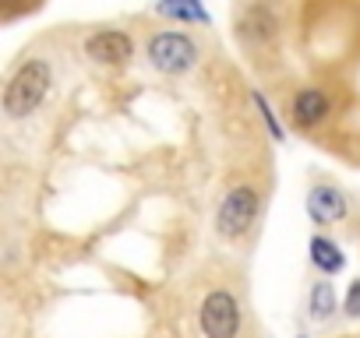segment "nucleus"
Instances as JSON below:
<instances>
[{
  "label": "nucleus",
  "mask_w": 360,
  "mask_h": 338,
  "mask_svg": "<svg viewBox=\"0 0 360 338\" xmlns=\"http://www.w3.org/2000/svg\"><path fill=\"white\" fill-rule=\"evenodd\" d=\"M50 88V67L46 60H29L18 67V74L8 81V92H4V109L8 116H29L43 95Z\"/></svg>",
  "instance_id": "nucleus-1"
},
{
  "label": "nucleus",
  "mask_w": 360,
  "mask_h": 338,
  "mask_svg": "<svg viewBox=\"0 0 360 338\" xmlns=\"http://www.w3.org/2000/svg\"><path fill=\"white\" fill-rule=\"evenodd\" d=\"M195 57H198L195 43L188 36H180V32H159L148 43V60L162 74H184L195 64Z\"/></svg>",
  "instance_id": "nucleus-2"
},
{
  "label": "nucleus",
  "mask_w": 360,
  "mask_h": 338,
  "mask_svg": "<svg viewBox=\"0 0 360 338\" xmlns=\"http://www.w3.org/2000/svg\"><path fill=\"white\" fill-rule=\"evenodd\" d=\"M255 215H258V194H255L251 187H237V191H230L226 201L219 205L216 229H219L223 236L237 240V236H244V233L251 229Z\"/></svg>",
  "instance_id": "nucleus-3"
},
{
  "label": "nucleus",
  "mask_w": 360,
  "mask_h": 338,
  "mask_svg": "<svg viewBox=\"0 0 360 338\" xmlns=\"http://www.w3.org/2000/svg\"><path fill=\"white\" fill-rule=\"evenodd\" d=\"M240 327V310L230 292H209L202 303V331L205 338H233Z\"/></svg>",
  "instance_id": "nucleus-4"
},
{
  "label": "nucleus",
  "mask_w": 360,
  "mask_h": 338,
  "mask_svg": "<svg viewBox=\"0 0 360 338\" xmlns=\"http://www.w3.org/2000/svg\"><path fill=\"white\" fill-rule=\"evenodd\" d=\"M85 53L92 57V60H99V64H127L131 60V53H134V46H131V39L124 36V32H113V29H106V32H96L89 43H85Z\"/></svg>",
  "instance_id": "nucleus-5"
},
{
  "label": "nucleus",
  "mask_w": 360,
  "mask_h": 338,
  "mask_svg": "<svg viewBox=\"0 0 360 338\" xmlns=\"http://www.w3.org/2000/svg\"><path fill=\"white\" fill-rule=\"evenodd\" d=\"M307 212H311V219H314L318 226L339 222V219L346 215V198H342V191L321 184V187H314V191L307 194Z\"/></svg>",
  "instance_id": "nucleus-6"
},
{
  "label": "nucleus",
  "mask_w": 360,
  "mask_h": 338,
  "mask_svg": "<svg viewBox=\"0 0 360 338\" xmlns=\"http://www.w3.org/2000/svg\"><path fill=\"white\" fill-rule=\"evenodd\" d=\"M325 113H328V99H325V92H318V88H304V92H297V99H293V116H297L300 127H311V123L325 120Z\"/></svg>",
  "instance_id": "nucleus-7"
},
{
  "label": "nucleus",
  "mask_w": 360,
  "mask_h": 338,
  "mask_svg": "<svg viewBox=\"0 0 360 338\" xmlns=\"http://www.w3.org/2000/svg\"><path fill=\"white\" fill-rule=\"evenodd\" d=\"M155 11L162 18H173V22H209L202 0H159Z\"/></svg>",
  "instance_id": "nucleus-8"
},
{
  "label": "nucleus",
  "mask_w": 360,
  "mask_h": 338,
  "mask_svg": "<svg viewBox=\"0 0 360 338\" xmlns=\"http://www.w3.org/2000/svg\"><path fill=\"white\" fill-rule=\"evenodd\" d=\"M311 264H314V268H321L325 275H332V271H339V268H342V250H339L332 240L314 236V240H311Z\"/></svg>",
  "instance_id": "nucleus-9"
},
{
  "label": "nucleus",
  "mask_w": 360,
  "mask_h": 338,
  "mask_svg": "<svg viewBox=\"0 0 360 338\" xmlns=\"http://www.w3.org/2000/svg\"><path fill=\"white\" fill-rule=\"evenodd\" d=\"M311 317L314 320H328L332 317V310H335V292H332V285L328 282H318L314 289H311Z\"/></svg>",
  "instance_id": "nucleus-10"
},
{
  "label": "nucleus",
  "mask_w": 360,
  "mask_h": 338,
  "mask_svg": "<svg viewBox=\"0 0 360 338\" xmlns=\"http://www.w3.org/2000/svg\"><path fill=\"white\" fill-rule=\"evenodd\" d=\"M255 102H258V109H262V116H265V123H269L272 137H279V141H283V127L276 123V113L269 109V102H265V95H262V92H255Z\"/></svg>",
  "instance_id": "nucleus-11"
},
{
  "label": "nucleus",
  "mask_w": 360,
  "mask_h": 338,
  "mask_svg": "<svg viewBox=\"0 0 360 338\" xmlns=\"http://www.w3.org/2000/svg\"><path fill=\"white\" fill-rule=\"evenodd\" d=\"M342 306H346L349 317H360V278L349 282V292H346V303H342Z\"/></svg>",
  "instance_id": "nucleus-12"
},
{
  "label": "nucleus",
  "mask_w": 360,
  "mask_h": 338,
  "mask_svg": "<svg viewBox=\"0 0 360 338\" xmlns=\"http://www.w3.org/2000/svg\"><path fill=\"white\" fill-rule=\"evenodd\" d=\"M0 4H4V18H15L22 8H29L32 0H0Z\"/></svg>",
  "instance_id": "nucleus-13"
}]
</instances>
